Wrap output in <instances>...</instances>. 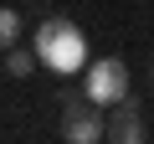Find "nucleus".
<instances>
[{"instance_id":"f03ea898","label":"nucleus","mask_w":154,"mask_h":144,"mask_svg":"<svg viewBox=\"0 0 154 144\" xmlns=\"http://www.w3.org/2000/svg\"><path fill=\"white\" fill-rule=\"evenodd\" d=\"M82 93L98 108H113L118 98H128V67L118 57H98L93 67H82Z\"/></svg>"},{"instance_id":"423d86ee","label":"nucleus","mask_w":154,"mask_h":144,"mask_svg":"<svg viewBox=\"0 0 154 144\" xmlns=\"http://www.w3.org/2000/svg\"><path fill=\"white\" fill-rule=\"evenodd\" d=\"M16 41H21V11L0 5V52H5V46H16Z\"/></svg>"},{"instance_id":"20e7f679","label":"nucleus","mask_w":154,"mask_h":144,"mask_svg":"<svg viewBox=\"0 0 154 144\" xmlns=\"http://www.w3.org/2000/svg\"><path fill=\"white\" fill-rule=\"evenodd\" d=\"M149 129H144V113L128 103V98H118L113 103V118L103 124V139H118V144H139Z\"/></svg>"},{"instance_id":"39448f33","label":"nucleus","mask_w":154,"mask_h":144,"mask_svg":"<svg viewBox=\"0 0 154 144\" xmlns=\"http://www.w3.org/2000/svg\"><path fill=\"white\" fill-rule=\"evenodd\" d=\"M5 72H11V77H31V72H36V52L31 46H5Z\"/></svg>"},{"instance_id":"0eeeda50","label":"nucleus","mask_w":154,"mask_h":144,"mask_svg":"<svg viewBox=\"0 0 154 144\" xmlns=\"http://www.w3.org/2000/svg\"><path fill=\"white\" fill-rule=\"evenodd\" d=\"M149 83H154V72H149Z\"/></svg>"},{"instance_id":"7ed1b4c3","label":"nucleus","mask_w":154,"mask_h":144,"mask_svg":"<svg viewBox=\"0 0 154 144\" xmlns=\"http://www.w3.org/2000/svg\"><path fill=\"white\" fill-rule=\"evenodd\" d=\"M62 139H72V144H98L103 139V113H98V103L82 93H67L62 98Z\"/></svg>"},{"instance_id":"f257e3e1","label":"nucleus","mask_w":154,"mask_h":144,"mask_svg":"<svg viewBox=\"0 0 154 144\" xmlns=\"http://www.w3.org/2000/svg\"><path fill=\"white\" fill-rule=\"evenodd\" d=\"M36 62H46L51 72H62V77H72V72H82L88 67V41H82V31H77L67 16H46L41 26H36Z\"/></svg>"}]
</instances>
